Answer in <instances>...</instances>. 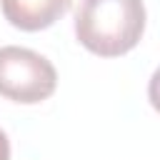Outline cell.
Returning <instances> with one entry per match:
<instances>
[{"label": "cell", "mask_w": 160, "mask_h": 160, "mask_svg": "<svg viewBox=\"0 0 160 160\" xmlns=\"http://www.w3.org/2000/svg\"><path fill=\"white\" fill-rule=\"evenodd\" d=\"M72 0H0L5 20L25 32H38L55 25Z\"/></svg>", "instance_id": "3"}, {"label": "cell", "mask_w": 160, "mask_h": 160, "mask_svg": "<svg viewBox=\"0 0 160 160\" xmlns=\"http://www.w3.org/2000/svg\"><path fill=\"white\" fill-rule=\"evenodd\" d=\"M58 88V72L52 62L20 45H5L0 48V95L22 102L35 105L48 100Z\"/></svg>", "instance_id": "2"}, {"label": "cell", "mask_w": 160, "mask_h": 160, "mask_svg": "<svg viewBox=\"0 0 160 160\" xmlns=\"http://www.w3.org/2000/svg\"><path fill=\"white\" fill-rule=\"evenodd\" d=\"M0 160H10V142L2 130H0Z\"/></svg>", "instance_id": "4"}, {"label": "cell", "mask_w": 160, "mask_h": 160, "mask_svg": "<svg viewBox=\"0 0 160 160\" xmlns=\"http://www.w3.org/2000/svg\"><path fill=\"white\" fill-rule=\"evenodd\" d=\"M145 20L142 0H82L75 12V35L85 50L118 58L140 42Z\"/></svg>", "instance_id": "1"}]
</instances>
